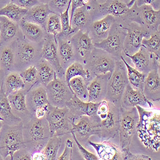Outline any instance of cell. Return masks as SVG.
Listing matches in <instances>:
<instances>
[{
    "instance_id": "45",
    "label": "cell",
    "mask_w": 160,
    "mask_h": 160,
    "mask_svg": "<svg viewBox=\"0 0 160 160\" xmlns=\"http://www.w3.org/2000/svg\"><path fill=\"white\" fill-rule=\"evenodd\" d=\"M72 148H73V142L72 141L68 138L65 141V149L62 154L57 158L58 160H69L72 159Z\"/></svg>"
},
{
    "instance_id": "52",
    "label": "cell",
    "mask_w": 160,
    "mask_h": 160,
    "mask_svg": "<svg viewBox=\"0 0 160 160\" xmlns=\"http://www.w3.org/2000/svg\"><path fill=\"white\" fill-rule=\"evenodd\" d=\"M5 76V73L2 71V70L1 69H0V88H1L2 87Z\"/></svg>"
},
{
    "instance_id": "25",
    "label": "cell",
    "mask_w": 160,
    "mask_h": 160,
    "mask_svg": "<svg viewBox=\"0 0 160 160\" xmlns=\"http://www.w3.org/2000/svg\"><path fill=\"white\" fill-rule=\"evenodd\" d=\"M143 93L150 101H159L160 76L159 67L152 69L146 76Z\"/></svg>"
},
{
    "instance_id": "43",
    "label": "cell",
    "mask_w": 160,
    "mask_h": 160,
    "mask_svg": "<svg viewBox=\"0 0 160 160\" xmlns=\"http://www.w3.org/2000/svg\"><path fill=\"white\" fill-rule=\"evenodd\" d=\"M70 0H51L48 5L53 12L60 15L68 8Z\"/></svg>"
},
{
    "instance_id": "50",
    "label": "cell",
    "mask_w": 160,
    "mask_h": 160,
    "mask_svg": "<svg viewBox=\"0 0 160 160\" xmlns=\"http://www.w3.org/2000/svg\"><path fill=\"white\" fill-rule=\"evenodd\" d=\"M83 0H71V10H69V15H70V21L72 19V15L74 14V11L79 8L85 6Z\"/></svg>"
},
{
    "instance_id": "24",
    "label": "cell",
    "mask_w": 160,
    "mask_h": 160,
    "mask_svg": "<svg viewBox=\"0 0 160 160\" xmlns=\"http://www.w3.org/2000/svg\"><path fill=\"white\" fill-rule=\"evenodd\" d=\"M88 143L96 151L99 158L105 160L124 159V152L120 147L112 143L110 140H104L101 143H94L90 141Z\"/></svg>"
},
{
    "instance_id": "20",
    "label": "cell",
    "mask_w": 160,
    "mask_h": 160,
    "mask_svg": "<svg viewBox=\"0 0 160 160\" xmlns=\"http://www.w3.org/2000/svg\"><path fill=\"white\" fill-rule=\"evenodd\" d=\"M115 21V18L111 15H107L100 19L93 21L88 30L93 43L100 42L106 38Z\"/></svg>"
},
{
    "instance_id": "1",
    "label": "cell",
    "mask_w": 160,
    "mask_h": 160,
    "mask_svg": "<svg viewBox=\"0 0 160 160\" xmlns=\"http://www.w3.org/2000/svg\"><path fill=\"white\" fill-rule=\"evenodd\" d=\"M91 117L98 123V137L102 141L115 137L120 126V107L104 99L99 102L96 113Z\"/></svg>"
},
{
    "instance_id": "35",
    "label": "cell",
    "mask_w": 160,
    "mask_h": 160,
    "mask_svg": "<svg viewBox=\"0 0 160 160\" xmlns=\"http://www.w3.org/2000/svg\"><path fill=\"white\" fill-rule=\"evenodd\" d=\"M28 9L22 8L12 2L0 8V16H4L16 23L24 19L28 12Z\"/></svg>"
},
{
    "instance_id": "3",
    "label": "cell",
    "mask_w": 160,
    "mask_h": 160,
    "mask_svg": "<svg viewBox=\"0 0 160 160\" xmlns=\"http://www.w3.org/2000/svg\"><path fill=\"white\" fill-rule=\"evenodd\" d=\"M15 54V71L21 72L28 67L35 65L42 58V44H36L28 41L21 32L12 42Z\"/></svg>"
},
{
    "instance_id": "54",
    "label": "cell",
    "mask_w": 160,
    "mask_h": 160,
    "mask_svg": "<svg viewBox=\"0 0 160 160\" xmlns=\"http://www.w3.org/2000/svg\"><path fill=\"white\" fill-rule=\"evenodd\" d=\"M135 2H136V0H130V1H129V2L128 3H127L128 7L129 8H131V7H132L133 6V5H134V4H135Z\"/></svg>"
},
{
    "instance_id": "51",
    "label": "cell",
    "mask_w": 160,
    "mask_h": 160,
    "mask_svg": "<svg viewBox=\"0 0 160 160\" xmlns=\"http://www.w3.org/2000/svg\"><path fill=\"white\" fill-rule=\"evenodd\" d=\"M32 159H46L44 156L42 152H34L32 155Z\"/></svg>"
},
{
    "instance_id": "29",
    "label": "cell",
    "mask_w": 160,
    "mask_h": 160,
    "mask_svg": "<svg viewBox=\"0 0 160 160\" xmlns=\"http://www.w3.org/2000/svg\"><path fill=\"white\" fill-rule=\"evenodd\" d=\"M51 13L52 12L50 10L48 4L39 3L28 9L23 19L37 24L46 30L47 20Z\"/></svg>"
},
{
    "instance_id": "38",
    "label": "cell",
    "mask_w": 160,
    "mask_h": 160,
    "mask_svg": "<svg viewBox=\"0 0 160 160\" xmlns=\"http://www.w3.org/2000/svg\"><path fill=\"white\" fill-rule=\"evenodd\" d=\"M62 140L61 137L52 136L49 138L44 149L41 151L46 159H57L58 153L62 145Z\"/></svg>"
},
{
    "instance_id": "31",
    "label": "cell",
    "mask_w": 160,
    "mask_h": 160,
    "mask_svg": "<svg viewBox=\"0 0 160 160\" xmlns=\"http://www.w3.org/2000/svg\"><path fill=\"white\" fill-rule=\"evenodd\" d=\"M0 69L5 76L15 71V54L12 42L1 46L0 51Z\"/></svg>"
},
{
    "instance_id": "19",
    "label": "cell",
    "mask_w": 160,
    "mask_h": 160,
    "mask_svg": "<svg viewBox=\"0 0 160 160\" xmlns=\"http://www.w3.org/2000/svg\"><path fill=\"white\" fill-rule=\"evenodd\" d=\"M28 90V88H24L7 96L13 113L21 118L22 122L28 121L32 117L26 101V96Z\"/></svg>"
},
{
    "instance_id": "60",
    "label": "cell",
    "mask_w": 160,
    "mask_h": 160,
    "mask_svg": "<svg viewBox=\"0 0 160 160\" xmlns=\"http://www.w3.org/2000/svg\"><path fill=\"white\" fill-rule=\"evenodd\" d=\"M0 51H1V46H0Z\"/></svg>"
},
{
    "instance_id": "28",
    "label": "cell",
    "mask_w": 160,
    "mask_h": 160,
    "mask_svg": "<svg viewBox=\"0 0 160 160\" xmlns=\"http://www.w3.org/2000/svg\"><path fill=\"white\" fill-rule=\"evenodd\" d=\"M21 32L18 23L6 17L0 16V37L2 46L14 42L19 36Z\"/></svg>"
},
{
    "instance_id": "56",
    "label": "cell",
    "mask_w": 160,
    "mask_h": 160,
    "mask_svg": "<svg viewBox=\"0 0 160 160\" xmlns=\"http://www.w3.org/2000/svg\"><path fill=\"white\" fill-rule=\"evenodd\" d=\"M95 1H96L99 4H102L107 1V0H95Z\"/></svg>"
},
{
    "instance_id": "16",
    "label": "cell",
    "mask_w": 160,
    "mask_h": 160,
    "mask_svg": "<svg viewBox=\"0 0 160 160\" xmlns=\"http://www.w3.org/2000/svg\"><path fill=\"white\" fill-rule=\"evenodd\" d=\"M98 104L99 102L83 101L74 94L72 99L66 104L70 113V123L72 122L76 123L83 115L92 116L96 113Z\"/></svg>"
},
{
    "instance_id": "21",
    "label": "cell",
    "mask_w": 160,
    "mask_h": 160,
    "mask_svg": "<svg viewBox=\"0 0 160 160\" xmlns=\"http://www.w3.org/2000/svg\"><path fill=\"white\" fill-rule=\"evenodd\" d=\"M138 22L151 34L159 31L160 24V10H155L150 5L138 7Z\"/></svg>"
},
{
    "instance_id": "22",
    "label": "cell",
    "mask_w": 160,
    "mask_h": 160,
    "mask_svg": "<svg viewBox=\"0 0 160 160\" xmlns=\"http://www.w3.org/2000/svg\"><path fill=\"white\" fill-rule=\"evenodd\" d=\"M137 105L149 108L153 106L152 102L145 98L142 92L134 89L128 83L121 98V107L128 110Z\"/></svg>"
},
{
    "instance_id": "8",
    "label": "cell",
    "mask_w": 160,
    "mask_h": 160,
    "mask_svg": "<svg viewBox=\"0 0 160 160\" xmlns=\"http://www.w3.org/2000/svg\"><path fill=\"white\" fill-rule=\"evenodd\" d=\"M69 115V111L67 107L58 108L49 104L45 117L48 122L50 137L52 136L62 137L71 133L72 126L70 123Z\"/></svg>"
},
{
    "instance_id": "32",
    "label": "cell",
    "mask_w": 160,
    "mask_h": 160,
    "mask_svg": "<svg viewBox=\"0 0 160 160\" xmlns=\"http://www.w3.org/2000/svg\"><path fill=\"white\" fill-rule=\"evenodd\" d=\"M3 88L7 96L12 93L25 88V84L20 72L12 71L7 74L3 79Z\"/></svg>"
},
{
    "instance_id": "7",
    "label": "cell",
    "mask_w": 160,
    "mask_h": 160,
    "mask_svg": "<svg viewBox=\"0 0 160 160\" xmlns=\"http://www.w3.org/2000/svg\"><path fill=\"white\" fill-rule=\"evenodd\" d=\"M139 114L136 107L126 110L120 106V148L128 149L131 140L137 132Z\"/></svg>"
},
{
    "instance_id": "57",
    "label": "cell",
    "mask_w": 160,
    "mask_h": 160,
    "mask_svg": "<svg viewBox=\"0 0 160 160\" xmlns=\"http://www.w3.org/2000/svg\"><path fill=\"white\" fill-rule=\"evenodd\" d=\"M83 2L84 3V4L86 5H88L90 3V0H83Z\"/></svg>"
},
{
    "instance_id": "6",
    "label": "cell",
    "mask_w": 160,
    "mask_h": 160,
    "mask_svg": "<svg viewBox=\"0 0 160 160\" xmlns=\"http://www.w3.org/2000/svg\"><path fill=\"white\" fill-rule=\"evenodd\" d=\"M126 33L127 30L124 26L116 21L106 38L100 42L94 44V46L107 52L116 61L121 60L123 55V45Z\"/></svg>"
},
{
    "instance_id": "48",
    "label": "cell",
    "mask_w": 160,
    "mask_h": 160,
    "mask_svg": "<svg viewBox=\"0 0 160 160\" xmlns=\"http://www.w3.org/2000/svg\"><path fill=\"white\" fill-rule=\"evenodd\" d=\"M10 2L28 10L40 3L37 0H11Z\"/></svg>"
},
{
    "instance_id": "58",
    "label": "cell",
    "mask_w": 160,
    "mask_h": 160,
    "mask_svg": "<svg viewBox=\"0 0 160 160\" xmlns=\"http://www.w3.org/2000/svg\"><path fill=\"white\" fill-rule=\"evenodd\" d=\"M3 122L2 121L1 119H0V131H1V129L3 127Z\"/></svg>"
},
{
    "instance_id": "40",
    "label": "cell",
    "mask_w": 160,
    "mask_h": 160,
    "mask_svg": "<svg viewBox=\"0 0 160 160\" xmlns=\"http://www.w3.org/2000/svg\"><path fill=\"white\" fill-rule=\"evenodd\" d=\"M21 76L25 84V88L30 89L35 84L39 83L38 71L35 65H32L20 72Z\"/></svg>"
},
{
    "instance_id": "39",
    "label": "cell",
    "mask_w": 160,
    "mask_h": 160,
    "mask_svg": "<svg viewBox=\"0 0 160 160\" xmlns=\"http://www.w3.org/2000/svg\"><path fill=\"white\" fill-rule=\"evenodd\" d=\"M142 46L157 58H160V33L159 30L151 34L149 38H143Z\"/></svg>"
},
{
    "instance_id": "26",
    "label": "cell",
    "mask_w": 160,
    "mask_h": 160,
    "mask_svg": "<svg viewBox=\"0 0 160 160\" xmlns=\"http://www.w3.org/2000/svg\"><path fill=\"white\" fill-rule=\"evenodd\" d=\"M18 25L22 34L28 41L36 44L44 42L47 32L42 26L24 19H22Z\"/></svg>"
},
{
    "instance_id": "46",
    "label": "cell",
    "mask_w": 160,
    "mask_h": 160,
    "mask_svg": "<svg viewBox=\"0 0 160 160\" xmlns=\"http://www.w3.org/2000/svg\"><path fill=\"white\" fill-rule=\"evenodd\" d=\"M32 153L29 150L26 148H23L14 153L13 156V159L31 160L32 159Z\"/></svg>"
},
{
    "instance_id": "13",
    "label": "cell",
    "mask_w": 160,
    "mask_h": 160,
    "mask_svg": "<svg viewBox=\"0 0 160 160\" xmlns=\"http://www.w3.org/2000/svg\"><path fill=\"white\" fill-rule=\"evenodd\" d=\"M41 57L52 65L58 78L65 79V70L62 68L59 61L57 40L54 35L47 33L42 48Z\"/></svg>"
},
{
    "instance_id": "27",
    "label": "cell",
    "mask_w": 160,
    "mask_h": 160,
    "mask_svg": "<svg viewBox=\"0 0 160 160\" xmlns=\"http://www.w3.org/2000/svg\"><path fill=\"white\" fill-rule=\"evenodd\" d=\"M91 7L87 5L77 8L70 21L71 27L78 31L88 32L92 22Z\"/></svg>"
},
{
    "instance_id": "42",
    "label": "cell",
    "mask_w": 160,
    "mask_h": 160,
    "mask_svg": "<svg viewBox=\"0 0 160 160\" xmlns=\"http://www.w3.org/2000/svg\"><path fill=\"white\" fill-rule=\"evenodd\" d=\"M71 0H70L68 8H66V10L63 13H62V14L60 15V17L61 23H62L61 33L65 35L72 37L77 32L71 27V24H70L69 10L71 7Z\"/></svg>"
},
{
    "instance_id": "17",
    "label": "cell",
    "mask_w": 160,
    "mask_h": 160,
    "mask_svg": "<svg viewBox=\"0 0 160 160\" xmlns=\"http://www.w3.org/2000/svg\"><path fill=\"white\" fill-rule=\"evenodd\" d=\"M111 74L110 72L99 74L92 79L87 85L88 102L98 103L105 99L108 80Z\"/></svg>"
},
{
    "instance_id": "12",
    "label": "cell",
    "mask_w": 160,
    "mask_h": 160,
    "mask_svg": "<svg viewBox=\"0 0 160 160\" xmlns=\"http://www.w3.org/2000/svg\"><path fill=\"white\" fill-rule=\"evenodd\" d=\"M76 62L82 63L84 67L89 58L92 50L94 49V43L90 38L88 32L78 31L71 38Z\"/></svg>"
},
{
    "instance_id": "61",
    "label": "cell",
    "mask_w": 160,
    "mask_h": 160,
    "mask_svg": "<svg viewBox=\"0 0 160 160\" xmlns=\"http://www.w3.org/2000/svg\"><path fill=\"white\" fill-rule=\"evenodd\" d=\"M0 159H2V158H1V156H0Z\"/></svg>"
},
{
    "instance_id": "33",
    "label": "cell",
    "mask_w": 160,
    "mask_h": 160,
    "mask_svg": "<svg viewBox=\"0 0 160 160\" xmlns=\"http://www.w3.org/2000/svg\"><path fill=\"white\" fill-rule=\"evenodd\" d=\"M35 66L38 71V82L46 87L54 79L56 72L52 65L43 58L40 60Z\"/></svg>"
},
{
    "instance_id": "2",
    "label": "cell",
    "mask_w": 160,
    "mask_h": 160,
    "mask_svg": "<svg viewBox=\"0 0 160 160\" xmlns=\"http://www.w3.org/2000/svg\"><path fill=\"white\" fill-rule=\"evenodd\" d=\"M23 123V138L26 148L32 154L41 152L50 138V131L46 117L32 116Z\"/></svg>"
},
{
    "instance_id": "47",
    "label": "cell",
    "mask_w": 160,
    "mask_h": 160,
    "mask_svg": "<svg viewBox=\"0 0 160 160\" xmlns=\"http://www.w3.org/2000/svg\"><path fill=\"white\" fill-rule=\"evenodd\" d=\"M124 152V159H134V160H151L152 159L143 154H135L130 152L129 148L122 149Z\"/></svg>"
},
{
    "instance_id": "36",
    "label": "cell",
    "mask_w": 160,
    "mask_h": 160,
    "mask_svg": "<svg viewBox=\"0 0 160 160\" xmlns=\"http://www.w3.org/2000/svg\"><path fill=\"white\" fill-rule=\"evenodd\" d=\"M77 76L82 77L87 84L90 83L92 79L89 71L85 69L82 63L74 62L65 69V80L66 83L68 85L71 79Z\"/></svg>"
},
{
    "instance_id": "4",
    "label": "cell",
    "mask_w": 160,
    "mask_h": 160,
    "mask_svg": "<svg viewBox=\"0 0 160 160\" xmlns=\"http://www.w3.org/2000/svg\"><path fill=\"white\" fill-rule=\"evenodd\" d=\"M22 129V122L14 126L3 123L0 131V156L2 159H13V156L16 151L26 148Z\"/></svg>"
},
{
    "instance_id": "11",
    "label": "cell",
    "mask_w": 160,
    "mask_h": 160,
    "mask_svg": "<svg viewBox=\"0 0 160 160\" xmlns=\"http://www.w3.org/2000/svg\"><path fill=\"white\" fill-rule=\"evenodd\" d=\"M121 23L127 30L123 45V53L124 55H132L137 52L142 46L143 38H149L151 33L147 31L142 25L136 22L128 24Z\"/></svg>"
},
{
    "instance_id": "37",
    "label": "cell",
    "mask_w": 160,
    "mask_h": 160,
    "mask_svg": "<svg viewBox=\"0 0 160 160\" xmlns=\"http://www.w3.org/2000/svg\"><path fill=\"white\" fill-rule=\"evenodd\" d=\"M68 85L77 98L83 101H88V84L82 77L77 76L71 79Z\"/></svg>"
},
{
    "instance_id": "59",
    "label": "cell",
    "mask_w": 160,
    "mask_h": 160,
    "mask_svg": "<svg viewBox=\"0 0 160 160\" xmlns=\"http://www.w3.org/2000/svg\"><path fill=\"white\" fill-rule=\"evenodd\" d=\"M0 46H2V45H1V37H0Z\"/></svg>"
},
{
    "instance_id": "10",
    "label": "cell",
    "mask_w": 160,
    "mask_h": 160,
    "mask_svg": "<svg viewBox=\"0 0 160 160\" xmlns=\"http://www.w3.org/2000/svg\"><path fill=\"white\" fill-rule=\"evenodd\" d=\"M46 88L49 103L58 108H65L73 97L74 94L65 80L57 76V74Z\"/></svg>"
},
{
    "instance_id": "44",
    "label": "cell",
    "mask_w": 160,
    "mask_h": 160,
    "mask_svg": "<svg viewBox=\"0 0 160 160\" xmlns=\"http://www.w3.org/2000/svg\"><path fill=\"white\" fill-rule=\"evenodd\" d=\"M71 134L72 135V138L74 140V142L77 145L78 149L80 154H81V156L83 158V159H85V160H98V159H99L97 156H96L94 154H92V152H89L86 149H85L83 145H82L78 142V140H77V138L76 137L75 134L73 132L71 131Z\"/></svg>"
},
{
    "instance_id": "5",
    "label": "cell",
    "mask_w": 160,
    "mask_h": 160,
    "mask_svg": "<svg viewBox=\"0 0 160 160\" xmlns=\"http://www.w3.org/2000/svg\"><path fill=\"white\" fill-rule=\"evenodd\" d=\"M129 83L126 68L122 60H117L113 72L108 80L105 99L120 107L124 90Z\"/></svg>"
},
{
    "instance_id": "9",
    "label": "cell",
    "mask_w": 160,
    "mask_h": 160,
    "mask_svg": "<svg viewBox=\"0 0 160 160\" xmlns=\"http://www.w3.org/2000/svg\"><path fill=\"white\" fill-rule=\"evenodd\" d=\"M115 59L107 52L94 48L85 65L92 78L97 75L112 72L115 67Z\"/></svg>"
},
{
    "instance_id": "55",
    "label": "cell",
    "mask_w": 160,
    "mask_h": 160,
    "mask_svg": "<svg viewBox=\"0 0 160 160\" xmlns=\"http://www.w3.org/2000/svg\"><path fill=\"white\" fill-rule=\"evenodd\" d=\"M37 1L40 3H44V4H48L49 2L51 1V0H37Z\"/></svg>"
},
{
    "instance_id": "15",
    "label": "cell",
    "mask_w": 160,
    "mask_h": 160,
    "mask_svg": "<svg viewBox=\"0 0 160 160\" xmlns=\"http://www.w3.org/2000/svg\"><path fill=\"white\" fill-rule=\"evenodd\" d=\"M124 55L131 60L136 69L146 76L152 69L159 67V58L149 52L142 46L135 54Z\"/></svg>"
},
{
    "instance_id": "53",
    "label": "cell",
    "mask_w": 160,
    "mask_h": 160,
    "mask_svg": "<svg viewBox=\"0 0 160 160\" xmlns=\"http://www.w3.org/2000/svg\"><path fill=\"white\" fill-rule=\"evenodd\" d=\"M10 2L11 0H0V8H2Z\"/></svg>"
},
{
    "instance_id": "34",
    "label": "cell",
    "mask_w": 160,
    "mask_h": 160,
    "mask_svg": "<svg viewBox=\"0 0 160 160\" xmlns=\"http://www.w3.org/2000/svg\"><path fill=\"white\" fill-rule=\"evenodd\" d=\"M121 60L124 62L126 68L129 83L134 89L140 90L143 92L146 75L138 71L133 67L131 66L128 63L126 60L123 57V55L121 57Z\"/></svg>"
},
{
    "instance_id": "18",
    "label": "cell",
    "mask_w": 160,
    "mask_h": 160,
    "mask_svg": "<svg viewBox=\"0 0 160 160\" xmlns=\"http://www.w3.org/2000/svg\"><path fill=\"white\" fill-rule=\"evenodd\" d=\"M27 107L32 116L40 108H47L49 104L45 87L40 83L35 84L26 96Z\"/></svg>"
},
{
    "instance_id": "49",
    "label": "cell",
    "mask_w": 160,
    "mask_h": 160,
    "mask_svg": "<svg viewBox=\"0 0 160 160\" xmlns=\"http://www.w3.org/2000/svg\"><path fill=\"white\" fill-rule=\"evenodd\" d=\"M135 4L137 7L142 5H150L154 9L159 10V0H136Z\"/></svg>"
},
{
    "instance_id": "41",
    "label": "cell",
    "mask_w": 160,
    "mask_h": 160,
    "mask_svg": "<svg viewBox=\"0 0 160 160\" xmlns=\"http://www.w3.org/2000/svg\"><path fill=\"white\" fill-rule=\"evenodd\" d=\"M46 30L48 33L54 35L55 37L62 32V23L59 14L52 12L49 16Z\"/></svg>"
},
{
    "instance_id": "14",
    "label": "cell",
    "mask_w": 160,
    "mask_h": 160,
    "mask_svg": "<svg viewBox=\"0 0 160 160\" xmlns=\"http://www.w3.org/2000/svg\"><path fill=\"white\" fill-rule=\"evenodd\" d=\"M73 132L77 140L82 145L88 143L91 136L98 135V123L92 117L83 115L76 122H71Z\"/></svg>"
},
{
    "instance_id": "30",
    "label": "cell",
    "mask_w": 160,
    "mask_h": 160,
    "mask_svg": "<svg viewBox=\"0 0 160 160\" xmlns=\"http://www.w3.org/2000/svg\"><path fill=\"white\" fill-rule=\"evenodd\" d=\"M0 119L4 124L14 126L22 122L21 118L13 113L7 96L5 94L3 88H0Z\"/></svg>"
},
{
    "instance_id": "23",
    "label": "cell",
    "mask_w": 160,
    "mask_h": 160,
    "mask_svg": "<svg viewBox=\"0 0 160 160\" xmlns=\"http://www.w3.org/2000/svg\"><path fill=\"white\" fill-rule=\"evenodd\" d=\"M71 38V37L65 35L62 33L57 36L58 58L62 67L65 70L71 64L76 62Z\"/></svg>"
}]
</instances>
